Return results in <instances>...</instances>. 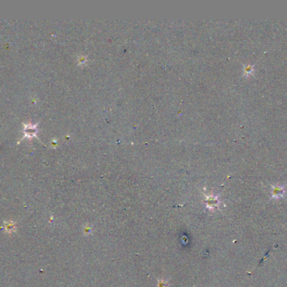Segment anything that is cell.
I'll use <instances>...</instances> for the list:
<instances>
[{
    "label": "cell",
    "mask_w": 287,
    "mask_h": 287,
    "mask_svg": "<svg viewBox=\"0 0 287 287\" xmlns=\"http://www.w3.org/2000/svg\"><path fill=\"white\" fill-rule=\"evenodd\" d=\"M37 132V129L35 127V125H33L30 124V125H27L24 128V135L27 137H32L34 136H35Z\"/></svg>",
    "instance_id": "cell-1"
},
{
    "label": "cell",
    "mask_w": 287,
    "mask_h": 287,
    "mask_svg": "<svg viewBox=\"0 0 287 287\" xmlns=\"http://www.w3.org/2000/svg\"><path fill=\"white\" fill-rule=\"evenodd\" d=\"M4 227H5V232L8 234H11V233H14L16 231L17 227L15 226V222H13L12 221L9 222H4Z\"/></svg>",
    "instance_id": "cell-2"
},
{
    "label": "cell",
    "mask_w": 287,
    "mask_h": 287,
    "mask_svg": "<svg viewBox=\"0 0 287 287\" xmlns=\"http://www.w3.org/2000/svg\"><path fill=\"white\" fill-rule=\"evenodd\" d=\"M284 189H283V187H281V186H275L273 188V195L275 197H278V196H282V195L284 194Z\"/></svg>",
    "instance_id": "cell-3"
},
{
    "label": "cell",
    "mask_w": 287,
    "mask_h": 287,
    "mask_svg": "<svg viewBox=\"0 0 287 287\" xmlns=\"http://www.w3.org/2000/svg\"><path fill=\"white\" fill-rule=\"evenodd\" d=\"M254 72V67L253 66H247V67H245L244 68V73L246 75H249L250 73H252Z\"/></svg>",
    "instance_id": "cell-4"
}]
</instances>
